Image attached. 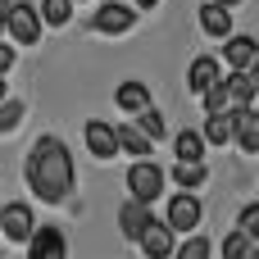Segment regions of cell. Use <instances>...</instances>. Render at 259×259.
<instances>
[{
  "label": "cell",
  "instance_id": "32",
  "mask_svg": "<svg viewBox=\"0 0 259 259\" xmlns=\"http://www.w3.org/2000/svg\"><path fill=\"white\" fill-rule=\"evenodd\" d=\"M5 100H9V82L0 77V105H5Z\"/></svg>",
  "mask_w": 259,
  "mask_h": 259
},
{
  "label": "cell",
  "instance_id": "25",
  "mask_svg": "<svg viewBox=\"0 0 259 259\" xmlns=\"http://www.w3.org/2000/svg\"><path fill=\"white\" fill-rule=\"evenodd\" d=\"M200 105H205V114H232V100H228V87H223V82L209 87V91L200 96Z\"/></svg>",
  "mask_w": 259,
  "mask_h": 259
},
{
  "label": "cell",
  "instance_id": "5",
  "mask_svg": "<svg viewBox=\"0 0 259 259\" xmlns=\"http://www.w3.org/2000/svg\"><path fill=\"white\" fill-rule=\"evenodd\" d=\"M87 27H91V32H100V36H123V32H132V27H137V5L109 0V5H100V9H96V18H87Z\"/></svg>",
  "mask_w": 259,
  "mask_h": 259
},
{
  "label": "cell",
  "instance_id": "35",
  "mask_svg": "<svg viewBox=\"0 0 259 259\" xmlns=\"http://www.w3.org/2000/svg\"><path fill=\"white\" fill-rule=\"evenodd\" d=\"M73 5H87V0H73Z\"/></svg>",
  "mask_w": 259,
  "mask_h": 259
},
{
  "label": "cell",
  "instance_id": "4",
  "mask_svg": "<svg viewBox=\"0 0 259 259\" xmlns=\"http://www.w3.org/2000/svg\"><path fill=\"white\" fill-rule=\"evenodd\" d=\"M164 223H168L178 237H196V228L205 223V205H200V196H196V191H178V196L168 200V209H164Z\"/></svg>",
  "mask_w": 259,
  "mask_h": 259
},
{
  "label": "cell",
  "instance_id": "23",
  "mask_svg": "<svg viewBox=\"0 0 259 259\" xmlns=\"http://www.w3.org/2000/svg\"><path fill=\"white\" fill-rule=\"evenodd\" d=\"M137 127H141L150 141H164V137H168V123H164V114H159L155 105H150L146 114H137Z\"/></svg>",
  "mask_w": 259,
  "mask_h": 259
},
{
  "label": "cell",
  "instance_id": "12",
  "mask_svg": "<svg viewBox=\"0 0 259 259\" xmlns=\"http://www.w3.org/2000/svg\"><path fill=\"white\" fill-rule=\"evenodd\" d=\"M27 259H68V241L59 228H36L27 241Z\"/></svg>",
  "mask_w": 259,
  "mask_h": 259
},
{
  "label": "cell",
  "instance_id": "1",
  "mask_svg": "<svg viewBox=\"0 0 259 259\" xmlns=\"http://www.w3.org/2000/svg\"><path fill=\"white\" fill-rule=\"evenodd\" d=\"M23 182L36 200L46 205H64L77 187V168H73V155L59 137H36L27 159H23Z\"/></svg>",
  "mask_w": 259,
  "mask_h": 259
},
{
  "label": "cell",
  "instance_id": "16",
  "mask_svg": "<svg viewBox=\"0 0 259 259\" xmlns=\"http://www.w3.org/2000/svg\"><path fill=\"white\" fill-rule=\"evenodd\" d=\"M114 105H118L123 114H146V109H150V87H146V82H137V77H127V82H118Z\"/></svg>",
  "mask_w": 259,
  "mask_h": 259
},
{
  "label": "cell",
  "instance_id": "6",
  "mask_svg": "<svg viewBox=\"0 0 259 259\" xmlns=\"http://www.w3.org/2000/svg\"><path fill=\"white\" fill-rule=\"evenodd\" d=\"M32 232H36V219H32V205H27V200H9V205H0V237L27 246Z\"/></svg>",
  "mask_w": 259,
  "mask_h": 259
},
{
  "label": "cell",
  "instance_id": "11",
  "mask_svg": "<svg viewBox=\"0 0 259 259\" xmlns=\"http://www.w3.org/2000/svg\"><path fill=\"white\" fill-rule=\"evenodd\" d=\"M150 223H155L150 205H141V200H123L118 205V232H123V241H141Z\"/></svg>",
  "mask_w": 259,
  "mask_h": 259
},
{
  "label": "cell",
  "instance_id": "27",
  "mask_svg": "<svg viewBox=\"0 0 259 259\" xmlns=\"http://www.w3.org/2000/svg\"><path fill=\"white\" fill-rule=\"evenodd\" d=\"M237 232H246V237L259 246V200L241 205V214H237Z\"/></svg>",
  "mask_w": 259,
  "mask_h": 259
},
{
  "label": "cell",
  "instance_id": "13",
  "mask_svg": "<svg viewBox=\"0 0 259 259\" xmlns=\"http://www.w3.org/2000/svg\"><path fill=\"white\" fill-rule=\"evenodd\" d=\"M232 146L246 150V155H259V109H237L232 114Z\"/></svg>",
  "mask_w": 259,
  "mask_h": 259
},
{
  "label": "cell",
  "instance_id": "15",
  "mask_svg": "<svg viewBox=\"0 0 259 259\" xmlns=\"http://www.w3.org/2000/svg\"><path fill=\"white\" fill-rule=\"evenodd\" d=\"M196 18H200V32H205V36H219V41H228V36H232V9H223V5H214V0H205Z\"/></svg>",
  "mask_w": 259,
  "mask_h": 259
},
{
  "label": "cell",
  "instance_id": "8",
  "mask_svg": "<svg viewBox=\"0 0 259 259\" xmlns=\"http://www.w3.org/2000/svg\"><path fill=\"white\" fill-rule=\"evenodd\" d=\"M82 137H87V150H91V159H114L118 155V127L114 123H105V118H91L87 127H82Z\"/></svg>",
  "mask_w": 259,
  "mask_h": 259
},
{
  "label": "cell",
  "instance_id": "24",
  "mask_svg": "<svg viewBox=\"0 0 259 259\" xmlns=\"http://www.w3.org/2000/svg\"><path fill=\"white\" fill-rule=\"evenodd\" d=\"M173 259H214V246H209V237H182Z\"/></svg>",
  "mask_w": 259,
  "mask_h": 259
},
{
  "label": "cell",
  "instance_id": "28",
  "mask_svg": "<svg viewBox=\"0 0 259 259\" xmlns=\"http://www.w3.org/2000/svg\"><path fill=\"white\" fill-rule=\"evenodd\" d=\"M9 68H14V46H9V41H0V77H5Z\"/></svg>",
  "mask_w": 259,
  "mask_h": 259
},
{
  "label": "cell",
  "instance_id": "7",
  "mask_svg": "<svg viewBox=\"0 0 259 259\" xmlns=\"http://www.w3.org/2000/svg\"><path fill=\"white\" fill-rule=\"evenodd\" d=\"M219 59L228 64V73H250L255 59H259V41H255V36H246V32H232V36L223 41Z\"/></svg>",
  "mask_w": 259,
  "mask_h": 259
},
{
  "label": "cell",
  "instance_id": "17",
  "mask_svg": "<svg viewBox=\"0 0 259 259\" xmlns=\"http://www.w3.org/2000/svg\"><path fill=\"white\" fill-rule=\"evenodd\" d=\"M223 87H228V100H232V114L237 109H255V87H250V73H223Z\"/></svg>",
  "mask_w": 259,
  "mask_h": 259
},
{
  "label": "cell",
  "instance_id": "3",
  "mask_svg": "<svg viewBox=\"0 0 259 259\" xmlns=\"http://www.w3.org/2000/svg\"><path fill=\"white\" fill-rule=\"evenodd\" d=\"M41 32H46L41 9L27 5V0H14V9H9V27H5V41H9V46H36Z\"/></svg>",
  "mask_w": 259,
  "mask_h": 259
},
{
  "label": "cell",
  "instance_id": "22",
  "mask_svg": "<svg viewBox=\"0 0 259 259\" xmlns=\"http://www.w3.org/2000/svg\"><path fill=\"white\" fill-rule=\"evenodd\" d=\"M250 250H255V241H250L246 232H228V237L219 241V255L223 259H250Z\"/></svg>",
  "mask_w": 259,
  "mask_h": 259
},
{
  "label": "cell",
  "instance_id": "34",
  "mask_svg": "<svg viewBox=\"0 0 259 259\" xmlns=\"http://www.w3.org/2000/svg\"><path fill=\"white\" fill-rule=\"evenodd\" d=\"M250 259H259V246H255V250H250Z\"/></svg>",
  "mask_w": 259,
  "mask_h": 259
},
{
  "label": "cell",
  "instance_id": "36",
  "mask_svg": "<svg viewBox=\"0 0 259 259\" xmlns=\"http://www.w3.org/2000/svg\"><path fill=\"white\" fill-rule=\"evenodd\" d=\"M0 259H5V255H0Z\"/></svg>",
  "mask_w": 259,
  "mask_h": 259
},
{
  "label": "cell",
  "instance_id": "9",
  "mask_svg": "<svg viewBox=\"0 0 259 259\" xmlns=\"http://www.w3.org/2000/svg\"><path fill=\"white\" fill-rule=\"evenodd\" d=\"M137 246H141V255H146V259H173V255H178V232H173L168 223H159V219H155Z\"/></svg>",
  "mask_w": 259,
  "mask_h": 259
},
{
  "label": "cell",
  "instance_id": "19",
  "mask_svg": "<svg viewBox=\"0 0 259 259\" xmlns=\"http://www.w3.org/2000/svg\"><path fill=\"white\" fill-rule=\"evenodd\" d=\"M200 137H205L209 146H232V114H205Z\"/></svg>",
  "mask_w": 259,
  "mask_h": 259
},
{
  "label": "cell",
  "instance_id": "14",
  "mask_svg": "<svg viewBox=\"0 0 259 259\" xmlns=\"http://www.w3.org/2000/svg\"><path fill=\"white\" fill-rule=\"evenodd\" d=\"M205 150L209 141L200 137V127H182L173 137V164H205Z\"/></svg>",
  "mask_w": 259,
  "mask_h": 259
},
{
  "label": "cell",
  "instance_id": "31",
  "mask_svg": "<svg viewBox=\"0 0 259 259\" xmlns=\"http://www.w3.org/2000/svg\"><path fill=\"white\" fill-rule=\"evenodd\" d=\"M132 5H137V9H155L159 0H132Z\"/></svg>",
  "mask_w": 259,
  "mask_h": 259
},
{
  "label": "cell",
  "instance_id": "33",
  "mask_svg": "<svg viewBox=\"0 0 259 259\" xmlns=\"http://www.w3.org/2000/svg\"><path fill=\"white\" fill-rule=\"evenodd\" d=\"M214 5H223V9H237V5H241V0H214Z\"/></svg>",
  "mask_w": 259,
  "mask_h": 259
},
{
  "label": "cell",
  "instance_id": "10",
  "mask_svg": "<svg viewBox=\"0 0 259 259\" xmlns=\"http://www.w3.org/2000/svg\"><path fill=\"white\" fill-rule=\"evenodd\" d=\"M219 82H223V59H219V55H196L191 68H187V87H191L196 96H205V91L219 87Z\"/></svg>",
  "mask_w": 259,
  "mask_h": 259
},
{
  "label": "cell",
  "instance_id": "21",
  "mask_svg": "<svg viewBox=\"0 0 259 259\" xmlns=\"http://www.w3.org/2000/svg\"><path fill=\"white\" fill-rule=\"evenodd\" d=\"M36 9H41L46 27H68V18H73V0H41Z\"/></svg>",
  "mask_w": 259,
  "mask_h": 259
},
{
  "label": "cell",
  "instance_id": "29",
  "mask_svg": "<svg viewBox=\"0 0 259 259\" xmlns=\"http://www.w3.org/2000/svg\"><path fill=\"white\" fill-rule=\"evenodd\" d=\"M9 9H14V0H0V41H5V27H9Z\"/></svg>",
  "mask_w": 259,
  "mask_h": 259
},
{
  "label": "cell",
  "instance_id": "26",
  "mask_svg": "<svg viewBox=\"0 0 259 259\" xmlns=\"http://www.w3.org/2000/svg\"><path fill=\"white\" fill-rule=\"evenodd\" d=\"M18 123H23V100H5L0 105V137H9V132H18Z\"/></svg>",
  "mask_w": 259,
  "mask_h": 259
},
{
  "label": "cell",
  "instance_id": "20",
  "mask_svg": "<svg viewBox=\"0 0 259 259\" xmlns=\"http://www.w3.org/2000/svg\"><path fill=\"white\" fill-rule=\"evenodd\" d=\"M173 182L182 191H200L209 182V164H173Z\"/></svg>",
  "mask_w": 259,
  "mask_h": 259
},
{
  "label": "cell",
  "instance_id": "30",
  "mask_svg": "<svg viewBox=\"0 0 259 259\" xmlns=\"http://www.w3.org/2000/svg\"><path fill=\"white\" fill-rule=\"evenodd\" d=\"M250 87H255V96H259V59H255V68H250Z\"/></svg>",
  "mask_w": 259,
  "mask_h": 259
},
{
  "label": "cell",
  "instance_id": "18",
  "mask_svg": "<svg viewBox=\"0 0 259 259\" xmlns=\"http://www.w3.org/2000/svg\"><path fill=\"white\" fill-rule=\"evenodd\" d=\"M118 150H123V155H132V159H150L155 141H150L137 123H123V127H118Z\"/></svg>",
  "mask_w": 259,
  "mask_h": 259
},
{
  "label": "cell",
  "instance_id": "2",
  "mask_svg": "<svg viewBox=\"0 0 259 259\" xmlns=\"http://www.w3.org/2000/svg\"><path fill=\"white\" fill-rule=\"evenodd\" d=\"M123 182H127V196H132V200L155 205V200H164L168 173H164L159 164H150V159H132V164H127V173H123Z\"/></svg>",
  "mask_w": 259,
  "mask_h": 259
}]
</instances>
